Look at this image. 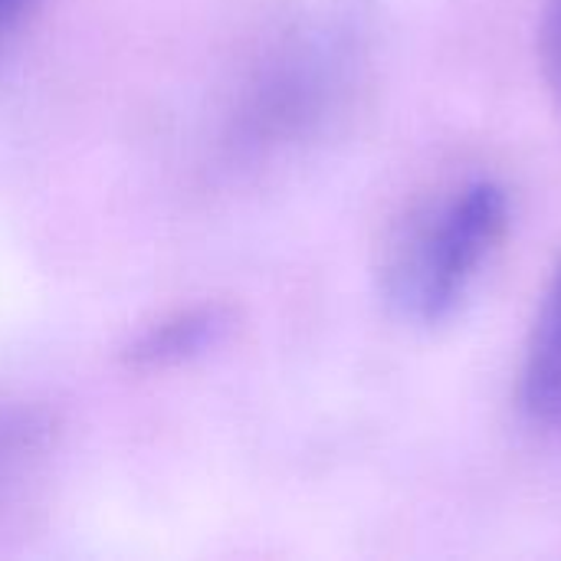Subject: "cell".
Segmentation results:
<instances>
[{
	"label": "cell",
	"mask_w": 561,
	"mask_h": 561,
	"mask_svg": "<svg viewBox=\"0 0 561 561\" xmlns=\"http://www.w3.org/2000/svg\"><path fill=\"white\" fill-rule=\"evenodd\" d=\"M539 62L546 85L556 99L561 112V0L542 3V20H539Z\"/></svg>",
	"instance_id": "277c9868"
},
{
	"label": "cell",
	"mask_w": 561,
	"mask_h": 561,
	"mask_svg": "<svg viewBox=\"0 0 561 561\" xmlns=\"http://www.w3.org/2000/svg\"><path fill=\"white\" fill-rule=\"evenodd\" d=\"M23 3H30V0H0V30L23 10Z\"/></svg>",
	"instance_id": "5b68a950"
},
{
	"label": "cell",
	"mask_w": 561,
	"mask_h": 561,
	"mask_svg": "<svg viewBox=\"0 0 561 561\" xmlns=\"http://www.w3.org/2000/svg\"><path fill=\"white\" fill-rule=\"evenodd\" d=\"M210 332V316H181L178 322L171 325H161L154 329L141 345H138V355L141 358H171V355H184V352H194Z\"/></svg>",
	"instance_id": "3957f363"
},
{
	"label": "cell",
	"mask_w": 561,
	"mask_h": 561,
	"mask_svg": "<svg viewBox=\"0 0 561 561\" xmlns=\"http://www.w3.org/2000/svg\"><path fill=\"white\" fill-rule=\"evenodd\" d=\"M523 411L546 431L561 434V260L542 293L519 375Z\"/></svg>",
	"instance_id": "7a4b0ae2"
},
{
	"label": "cell",
	"mask_w": 561,
	"mask_h": 561,
	"mask_svg": "<svg viewBox=\"0 0 561 561\" xmlns=\"http://www.w3.org/2000/svg\"><path fill=\"white\" fill-rule=\"evenodd\" d=\"M513 224L510 187L470 178L417 207L385 256V296L414 325H440L460 312Z\"/></svg>",
	"instance_id": "6da1fadb"
}]
</instances>
